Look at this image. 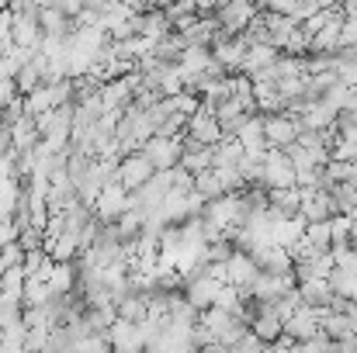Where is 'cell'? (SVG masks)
Here are the masks:
<instances>
[{"instance_id": "obj_22", "label": "cell", "mask_w": 357, "mask_h": 353, "mask_svg": "<svg viewBox=\"0 0 357 353\" xmlns=\"http://www.w3.org/2000/svg\"><path fill=\"white\" fill-rule=\"evenodd\" d=\"M295 288H298L302 305H309V308H330V301H333V291L326 281H302Z\"/></svg>"}, {"instance_id": "obj_18", "label": "cell", "mask_w": 357, "mask_h": 353, "mask_svg": "<svg viewBox=\"0 0 357 353\" xmlns=\"http://www.w3.org/2000/svg\"><path fill=\"white\" fill-rule=\"evenodd\" d=\"M77 291V263H52L49 274V295L52 298H66Z\"/></svg>"}, {"instance_id": "obj_30", "label": "cell", "mask_w": 357, "mask_h": 353, "mask_svg": "<svg viewBox=\"0 0 357 353\" xmlns=\"http://www.w3.org/2000/svg\"><path fill=\"white\" fill-rule=\"evenodd\" d=\"M243 301H246V298H243V291H236L233 284H222V288H219V295H215V301H212V308H219V312H229V315H236Z\"/></svg>"}, {"instance_id": "obj_36", "label": "cell", "mask_w": 357, "mask_h": 353, "mask_svg": "<svg viewBox=\"0 0 357 353\" xmlns=\"http://www.w3.org/2000/svg\"><path fill=\"white\" fill-rule=\"evenodd\" d=\"M21 94H17V87H14V80H0V108H7V104H14Z\"/></svg>"}, {"instance_id": "obj_21", "label": "cell", "mask_w": 357, "mask_h": 353, "mask_svg": "<svg viewBox=\"0 0 357 353\" xmlns=\"http://www.w3.org/2000/svg\"><path fill=\"white\" fill-rule=\"evenodd\" d=\"M208 63H212V49H205V45H188V49L181 52L177 70H181V77H195V73H205Z\"/></svg>"}, {"instance_id": "obj_25", "label": "cell", "mask_w": 357, "mask_h": 353, "mask_svg": "<svg viewBox=\"0 0 357 353\" xmlns=\"http://www.w3.org/2000/svg\"><path fill=\"white\" fill-rule=\"evenodd\" d=\"M142 222H146V215H142L139 208H128V212L121 215L119 222H115V233H119L121 246H125V242H135V239H139V233H142Z\"/></svg>"}, {"instance_id": "obj_31", "label": "cell", "mask_w": 357, "mask_h": 353, "mask_svg": "<svg viewBox=\"0 0 357 353\" xmlns=\"http://www.w3.org/2000/svg\"><path fill=\"white\" fill-rule=\"evenodd\" d=\"M309 246H312V253H330V222H312V226H305V235H302Z\"/></svg>"}, {"instance_id": "obj_6", "label": "cell", "mask_w": 357, "mask_h": 353, "mask_svg": "<svg viewBox=\"0 0 357 353\" xmlns=\"http://www.w3.org/2000/svg\"><path fill=\"white\" fill-rule=\"evenodd\" d=\"M295 291V274H257V281L250 284L246 298L253 301H278L284 295Z\"/></svg>"}, {"instance_id": "obj_2", "label": "cell", "mask_w": 357, "mask_h": 353, "mask_svg": "<svg viewBox=\"0 0 357 353\" xmlns=\"http://www.w3.org/2000/svg\"><path fill=\"white\" fill-rule=\"evenodd\" d=\"M139 152L149 159V166H153L156 173H170V170H177L184 146H181V135H177V139H149Z\"/></svg>"}, {"instance_id": "obj_19", "label": "cell", "mask_w": 357, "mask_h": 353, "mask_svg": "<svg viewBox=\"0 0 357 353\" xmlns=\"http://www.w3.org/2000/svg\"><path fill=\"white\" fill-rule=\"evenodd\" d=\"M115 319L119 322H132V326H142L146 322V298L135 295V291L121 295L119 301H115Z\"/></svg>"}, {"instance_id": "obj_5", "label": "cell", "mask_w": 357, "mask_h": 353, "mask_svg": "<svg viewBox=\"0 0 357 353\" xmlns=\"http://www.w3.org/2000/svg\"><path fill=\"white\" fill-rule=\"evenodd\" d=\"M153 173H156V170L149 166V159H146L142 152H128V156L119 159V187L128 191V194H135L139 187H146Z\"/></svg>"}, {"instance_id": "obj_40", "label": "cell", "mask_w": 357, "mask_h": 353, "mask_svg": "<svg viewBox=\"0 0 357 353\" xmlns=\"http://www.w3.org/2000/svg\"><path fill=\"white\" fill-rule=\"evenodd\" d=\"M347 219H351V222H354V226H357V205H354V208H351V212H347Z\"/></svg>"}, {"instance_id": "obj_26", "label": "cell", "mask_w": 357, "mask_h": 353, "mask_svg": "<svg viewBox=\"0 0 357 353\" xmlns=\"http://www.w3.org/2000/svg\"><path fill=\"white\" fill-rule=\"evenodd\" d=\"M326 284H330V291H333L337 298H344V301L357 305V277L354 274H347V270H333Z\"/></svg>"}, {"instance_id": "obj_29", "label": "cell", "mask_w": 357, "mask_h": 353, "mask_svg": "<svg viewBox=\"0 0 357 353\" xmlns=\"http://www.w3.org/2000/svg\"><path fill=\"white\" fill-rule=\"evenodd\" d=\"M351 229H354V222L347 215H333L330 219V249L351 246Z\"/></svg>"}, {"instance_id": "obj_28", "label": "cell", "mask_w": 357, "mask_h": 353, "mask_svg": "<svg viewBox=\"0 0 357 353\" xmlns=\"http://www.w3.org/2000/svg\"><path fill=\"white\" fill-rule=\"evenodd\" d=\"M233 253H236V246H233V242H229V239L222 235V239H215V242H208L202 256H205V267H208V263H215V267H226Z\"/></svg>"}, {"instance_id": "obj_15", "label": "cell", "mask_w": 357, "mask_h": 353, "mask_svg": "<svg viewBox=\"0 0 357 353\" xmlns=\"http://www.w3.org/2000/svg\"><path fill=\"white\" fill-rule=\"evenodd\" d=\"M257 274H260V270H257V263L250 260V253H239L236 249V253L229 256V263H226V281H229L236 291H243V298H246L250 284L257 281Z\"/></svg>"}, {"instance_id": "obj_3", "label": "cell", "mask_w": 357, "mask_h": 353, "mask_svg": "<svg viewBox=\"0 0 357 353\" xmlns=\"http://www.w3.org/2000/svg\"><path fill=\"white\" fill-rule=\"evenodd\" d=\"M219 281H212L208 274H205V267L198 270V274H191V277H184V288H181V295H184V301L195 308V312H205V308H212V301H215V295H219Z\"/></svg>"}, {"instance_id": "obj_24", "label": "cell", "mask_w": 357, "mask_h": 353, "mask_svg": "<svg viewBox=\"0 0 357 353\" xmlns=\"http://www.w3.org/2000/svg\"><path fill=\"white\" fill-rule=\"evenodd\" d=\"M205 205L208 201H219V198H226V191H222V180H219V173L215 170H205V173H198L195 177V187H191Z\"/></svg>"}, {"instance_id": "obj_8", "label": "cell", "mask_w": 357, "mask_h": 353, "mask_svg": "<svg viewBox=\"0 0 357 353\" xmlns=\"http://www.w3.org/2000/svg\"><path fill=\"white\" fill-rule=\"evenodd\" d=\"M94 222H101V226H115L121 215L128 212V191H121L119 184H112V187H105L101 194H98V201H94Z\"/></svg>"}, {"instance_id": "obj_23", "label": "cell", "mask_w": 357, "mask_h": 353, "mask_svg": "<svg viewBox=\"0 0 357 353\" xmlns=\"http://www.w3.org/2000/svg\"><path fill=\"white\" fill-rule=\"evenodd\" d=\"M239 159H243V146L236 139H222L212 149V170H236Z\"/></svg>"}, {"instance_id": "obj_11", "label": "cell", "mask_w": 357, "mask_h": 353, "mask_svg": "<svg viewBox=\"0 0 357 353\" xmlns=\"http://www.w3.org/2000/svg\"><path fill=\"white\" fill-rule=\"evenodd\" d=\"M184 135H188L195 146H205V149H215V146L222 142V128H219V121H215V115H212V111H205V108L188 118Z\"/></svg>"}, {"instance_id": "obj_16", "label": "cell", "mask_w": 357, "mask_h": 353, "mask_svg": "<svg viewBox=\"0 0 357 353\" xmlns=\"http://www.w3.org/2000/svg\"><path fill=\"white\" fill-rule=\"evenodd\" d=\"M181 146H184V152H181V170L184 173H191V177H198V173H205V170H212V149H205V146H195L188 135H181Z\"/></svg>"}, {"instance_id": "obj_38", "label": "cell", "mask_w": 357, "mask_h": 353, "mask_svg": "<svg viewBox=\"0 0 357 353\" xmlns=\"http://www.w3.org/2000/svg\"><path fill=\"white\" fill-rule=\"evenodd\" d=\"M198 353H229L222 343H212V347H205V350H198Z\"/></svg>"}, {"instance_id": "obj_33", "label": "cell", "mask_w": 357, "mask_h": 353, "mask_svg": "<svg viewBox=\"0 0 357 353\" xmlns=\"http://www.w3.org/2000/svg\"><path fill=\"white\" fill-rule=\"evenodd\" d=\"M340 49H357V17H344V28H340Z\"/></svg>"}, {"instance_id": "obj_42", "label": "cell", "mask_w": 357, "mask_h": 353, "mask_svg": "<svg viewBox=\"0 0 357 353\" xmlns=\"http://www.w3.org/2000/svg\"><path fill=\"white\" fill-rule=\"evenodd\" d=\"M354 170H357V163H354Z\"/></svg>"}, {"instance_id": "obj_20", "label": "cell", "mask_w": 357, "mask_h": 353, "mask_svg": "<svg viewBox=\"0 0 357 353\" xmlns=\"http://www.w3.org/2000/svg\"><path fill=\"white\" fill-rule=\"evenodd\" d=\"M267 208H274L281 219H295L302 208V191L288 187V191H267Z\"/></svg>"}, {"instance_id": "obj_7", "label": "cell", "mask_w": 357, "mask_h": 353, "mask_svg": "<svg viewBox=\"0 0 357 353\" xmlns=\"http://www.w3.org/2000/svg\"><path fill=\"white\" fill-rule=\"evenodd\" d=\"M246 49H250V42L236 35V38H226L222 31L215 35V42H212V59L226 70V77H236L239 66H243V56H246Z\"/></svg>"}, {"instance_id": "obj_9", "label": "cell", "mask_w": 357, "mask_h": 353, "mask_svg": "<svg viewBox=\"0 0 357 353\" xmlns=\"http://www.w3.org/2000/svg\"><path fill=\"white\" fill-rule=\"evenodd\" d=\"M326 315V308H309V305H302L288 322H284V336L291 340V343H309L312 336H319V319Z\"/></svg>"}, {"instance_id": "obj_39", "label": "cell", "mask_w": 357, "mask_h": 353, "mask_svg": "<svg viewBox=\"0 0 357 353\" xmlns=\"http://www.w3.org/2000/svg\"><path fill=\"white\" fill-rule=\"evenodd\" d=\"M351 249H357V226L351 229Z\"/></svg>"}, {"instance_id": "obj_4", "label": "cell", "mask_w": 357, "mask_h": 353, "mask_svg": "<svg viewBox=\"0 0 357 353\" xmlns=\"http://www.w3.org/2000/svg\"><path fill=\"white\" fill-rule=\"evenodd\" d=\"M295 187V170L284 156V149H267L264 156V191H288Z\"/></svg>"}, {"instance_id": "obj_41", "label": "cell", "mask_w": 357, "mask_h": 353, "mask_svg": "<svg viewBox=\"0 0 357 353\" xmlns=\"http://www.w3.org/2000/svg\"><path fill=\"white\" fill-rule=\"evenodd\" d=\"M260 353H278V350H274V347H264V350H260Z\"/></svg>"}, {"instance_id": "obj_1", "label": "cell", "mask_w": 357, "mask_h": 353, "mask_svg": "<svg viewBox=\"0 0 357 353\" xmlns=\"http://www.w3.org/2000/svg\"><path fill=\"white\" fill-rule=\"evenodd\" d=\"M253 17H257V3H250V0H233V3H219L215 7V21H219V31L226 38L243 35Z\"/></svg>"}, {"instance_id": "obj_13", "label": "cell", "mask_w": 357, "mask_h": 353, "mask_svg": "<svg viewBox=\"0 0 357 353\" xmlns=\"http://www.w3.org/2000/svg\"><path fill=\"white\" fill-rule=\"evenodd\" d=\"M298 215L305 219V226H312V222H330L337 215V208H333V198L326 191H302Z\"/></svg>"}, {"instance_id": "obj_14", "label": "cell", "mask_w": 357, "mask_h": 353, "mask_svg": "<svg viewBox=\"0 0 357 353\" xmlns=\"http://www.w3.org/2000/svg\"><path fill=\"white\" fill-rule=\"evenodd\" d=\"M250 260L257 263L260 274H291V270H295V260H291L288 249H281V246H260V249L250 253Z\"/></svg>"}, {"instance_id": "obj_12", "label": "cell", "mask_w": 357, "mask_h": 353, "mask_svg": "<svg viewBox=\"0 0 357 353\" xmlns=\"http://www.w3.org/2000/svg\"><path fill=\"white\" fill-rule=\"evenodd\" d=\"M108 347L112 353H146V333H142V326L115 319V326L108 329Z\"/></svg>"}, {"instance_id": "obj_10", "label": "cell", "mask_w": 357, "mask_h": 353, "mask_svg": "<svg viewBox=\"0 0 357 353\" xmlns=\"http://www.w3.org/2000/svg\"><path fill=\"white\" fill-rule=\"evenodd\" d=\"M298 132H302V121L298 118H288V115L264 118V142H267V149H288Z\"/></svg>"}, {"instance_id": "obj_32", "label": "cell", "mask_w": 357, "mask_h": 353, "mask_svg": "<svg viewBox=\"0 0 357 353\" xmlns=\"http://www.w3.org/2000/svg\"><path fill=\"white\" fill-rule=\"evenodd\" d=\"M52 340V329H28L24 333V353H42Z\"/></svg>"}, {"instance_id": "obj_35", "label": "cell", "mask_w": 357, "mask_h": 353, "mask_svg": "<svg viewBox=\"0 0 357 353\" xmlns=\"http://www.w3.org/2000/svg\"><path fill=\"white\" fill-rule=\"evenodd\" d=\"M17 222L14 219H0V249L3 246H10V242H17Z\"/></svg>"}, {"instance_id": "obj_34", "label": "cell", "mask_w": 357, "mask_h": 353, "mask_svg": "<svg viewBox=\"0 0 357 353\" xmlns=\"http://www.w3.org/2000/svg\"><path fill=\"white\" fill-rule=\"evenodd\" d=\"M260 350H264V343H260L250 329H246V336H243L239 343H233V347H229V353H260Z\"/></svg>"}, {"instance_id": "obj_27", "label": "cell", "mask_w": 357, "mask_h": 353, "mask_svg": "<svg viewBox=\"0 0 357 353\" xmlns=\"http://www.w3.org/2000/svg\"><path fill=\"white\" fill-rule=\"evenodd\" d=\"M326 194L333 198V208H337V215H347V212H351V208L357 205V180H354V184H333Z\"/></svg>"}, {"instance_id": "obj_17", "label": "cell", "mask_w": 357, "mask_h": 353, "mask_svg": "<svg viewBox=\"0 0 357 353\" xmlns=\"http://www.w3.org/2000/svg\"><path fill=\"white\" fill-rule=\"evenodd\" d=\"M278 49L274 45H250L246 49V56H243V66H239V73L243 77H257V73H267L274 63H278Z\"/></svg>"}, {"instance_id": "obj_37", "label": "cell", "mask_w": 357, "mask_h": 353, "mask_svg": "<svg viewBox=\"0 0 357 353\" xmlns=\"http://www.w3.org/2000/svg\"><path fill=\"white\" fill-rule=\"evenodd\" d=\"M3 42H10V14L7 10H0V45Z\"/></svg>"}]
</instances>
